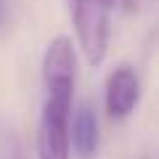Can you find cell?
I'll return each mask as SVG.
<instances>
[{
  "label": "cell",
  "instance_id": "cell-2",
  "mask_svg": "<svg viewBox=\"0 0 159 159\" xmlns=\"http://www.w3.org/2000/svg\"><path fill=\"white\" fill-rule=\"evenodd\" d=\"M66 6L77 29L80 51L85 53L88 64H103L109 51V8L101 0H66Z\"/></svg>",
  "mask_w": 159,
  "mask_h": 159
},
{
  "label": "cell",
  "instance_id": "cell-6",
  "mask_svg": "<svg viewBox=\"0 0 159 159\" xmlns=\"http://www.w3.org/2000/svg\"><path fill=\"white\" fill-rule=\"evenodd\" d=\"M101 3H103V6H106V8H111L114 3H117V0H101Z\"/></svg>",
  "mask_w": 159,
  "mask_h": 159
},
{
  "label": "cell",
  "instance_id": "cell-4",
  "mask_svg": "<svg viewBox=\"0 0 159 159\" xmlns=\"http://www.w3.org/2000/svg\"><path fill=\"white\" fill-rule=\"evenodd\" d=\"M106 114L109 119H127L141 101V80L130 64H119L106 77Z\"/></svg>",
  "mask_w": 159,
  "mask_h": 159
},
{
  "label": "cell",
  "instance_id": "cell-1",
  "mask_svg": "<svg viewBox=\"0 0 159 159\" xmlns=\"http://www.w3.org/2000/svg\"><path fill=\"white\" fill-rule=\"evenodd\" d=\"M74 90H48L37 125V159H72L69 114Z\"/></svg>",
  "mask_w": 159,
  "mask_h": 159
},
{
  "label": "cell",
  "instance_id": "cell-5",
  "mask_svg": "<svg viewBox=\"0 0 159 159\" xmlns=\"http://www.w3.org/2000/svg\"><path fill=\"white\" fill-rule=\"evenodd\" d=\"M98 117L90 103H80L74 114H69V148L77 159H93L98 151Z\"/></svg>",
  "mask_w": 159,
  "mask_h": 159
},
{
  "label": "cell",
  "instance_id": "cell-3",
  "mask_svg": "<svg viewBox=\"0 0 159 159\" xmlns=\"http://www.w3.org/2000/svg\"><path fill=\"white\" fill-rule=\"evenodd\" d=\"M77 80V56L74 43L66 34H58L48 43L43 56V82L45 90H74Z\"/></svg>",
  "mask_w": 159,
  "mask_h": 159
}]
</instances>
